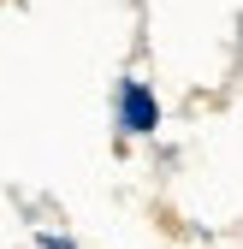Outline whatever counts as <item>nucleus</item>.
Returning a JSON list of instances; mask_svg holds the SVG:
<instances>
[{
  "label": "nucleus",
  "mask_w": 243,
  "mask_h": 249,
  "mask_svg": "<svg viewBox=\"0 0 243 249\" xmlns=\"http://www.w3.org/2000/svg\"><path fill=\"white\" fill-rule=\"evenodd\" d=\"M119 124H125L131 137H148V131L160 124V101H155V89H148V83L131 77L125 89H119Z\"/></svg>",
  "instance_id": "f257e3e1"
},
{
  "label": "nucleus",
  "mask_w": 243,
  "mask_h": 249,
  "mask_svg": "<svg viewBox=\"0 0 243 249\" xmlns=\"http://www.w3.org/2000/svg\"><path fill=\"white\" fill-rule=\"evenodd\" d=\"M42 249H77V243H71V237H53V231H48V237H42Z\"/></svg>",
  "instance_id": "f03ea898"
}]
</instances>
